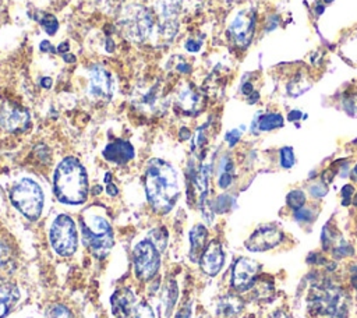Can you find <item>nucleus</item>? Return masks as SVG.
<instances>
[{"label": "nucleus", "mask_w": 357, "mask_h": 318, "mask_svg": "<svg viewBox=\"0 0 357 318\" xmlns=\"http://www.w3.org/2000/svg\"><path fill=\"white\" fill-rule=\"evenodd\" d=\"M145 191L151 206L159 213H167L178 198L174 167L162 159H151L145 170Z\"/></svg>", "instance_id": "obj_1"}, {"label": "nucleus", "mask_w": 357, "mask_h": 318, "mask_svg": "<svg viewBox=\"0 0 357 318\" xmlns=\"http://www.w3.org/2000/svg\"><path fill=\"white\" fill-rule=\"evenodd\" d=\"M53 187L56 197L64 204L78 205L86 199L88 177L78 159L68 156L59 163L54 172Z\"/></svg>", "instance_id": "obj_2"}, {"label": "nucleus", "mask_w": 357, "mask_h": 318, "mask_svg": "<svg viewBox=\"0 0 357 318\" xmlns=\"http://www.w3.org/2000/svg\"><path fill=\"white\" fill-rule=\"evenodd\" d=\"M81 234L85 247L98 258H103L113 247V230L105 215L93 208L81 216Z\"/></svg>", "instance_id": "obj_3"}, {"label": "nucleus", "mask_w": 357, "mask_h": 318, "mask_svg": "<svg viewBox=\"0 0 357 318\" xmlns=\"http://www.w3.org/2000/svg\"><path fill=\"white\" fill-rule=\"evenodd\" d=\"M11 202L14 206L28 219L35 220L40 216L43 209V191L40 186L31 180V179H22L18 183L14 184L10 192Z\"/></svg>", "instance_id": "obj_4"}, {"label": "nucleus", "mask_w": 357, "mask_h": 318, "mask_svg": "<svg viewBox=\"0 0 357 318\" xmlns=\"http://www.w3.org/2000/svg\"><path fill=\"white\" fill-rule=\"evenodd\" d=\"M153 28V20L144 6L130 4L120 13V29L131 42H142L148 39Z\"/></svg>", "instance_id": "obj_5"}, {"label": "nucleus", "mask_w": 357, "mask_h": 318, "mask_svg": "<svg viewBox=\"0 0 357 318\" xmlns=\"http://www.w3.org/2000/svg\"><path fill=\"white\" fill-rule=\"evenodd\" d=\"M346 296L344 292L333 286H315L310 296V307L314 312L329 317L343 318L346 314Z\"/></svg>", "instance_id": "obj_6"}, {"label": "nucleus", "mask_w": 357, "mask_h": 318, "mask_svg": "<svg viewBox=\"0 0 357 318\" xmlns=\"http://www.w3.org/2000/svg\"><path fill=\"white\" fill-rule=\"evenodd\" d=\"M49 238L53 250L63 257L73 255L77 250L78 236L74 220L68 215H59L49 232Z\"/></svg>", "instance_id": "obj_7"}, {"label": "nucleus", "mask_w": 357, "mask_h": 318, "mask_svg": "<svg viewBox=\"0 0 357 318\" xmlns=\"http://www.w3.org/2000/svg\"><path fill=\"white\" fill-rule=\"evenodd\" d=\"M134 269L141 280L152 279L160 266V251L149 240H142L134 247Z\"/></svg>", "instance_id": "obj_8"}, {"label": "nucleus", "mask_w": 357, "mask_h": 318, "mask_svg": "<svg viewBox=\"0 0 357 318\" xmlns=\"http://www.w3.org/2000/svg\"><path fill=\"white\" fill-rule=\"evenodd\" d=\"M88 95L93 102H107L113 95V77L99 64L92 66L89 70Z\"/></svg>", "instance_id": "obj_9"}, {"label": "nucleus", "mask_w": 357, "mask_h": 318, "mask_svg": "<svg viewBox=\"0 0 357 318\" xmlns=\"http://www.w3.org/2000/svg\"><path fill=\"white\" fill-rule=\"evenodd\" d=\"M254 29H255V14H254V11L241 10L234 15L233 21L230 22L229 35L231 36L233 42L237 46L245 47L250 43V40L254 35Z\"/></svg>", "instance_id": "obj_10"}, {"label": "nucleus", "mask_w": 357, "mask_h": 318, "mask_svg": "<svg viewBox=\"0 0 357 318\" xmlns=\"http://www.w3.org/2000/svg\"><path fill=\"white\" fill-rule=\"evenodd\" d=\"M259 272V265L250 258H238L233 265L231 272V286L237 292H245L255 285L257 275Z\"/></svg>", "instance_id": "obj_11"}, {"label": "nucleus", "mask_w": 357, "mask_h": 318, "mask_svg": "<svg viewBox=\"0 0 357 318\" xmlns=\"http://www.w3.org/2000/svg\"><path fill=\"white\" fill-rule=\"evenodd\" d=\"M283 238L282 232L275 226H262L257 229L245 241L247 250L252 252H262L276 247Z\"/></svg>", "instance_id": "obj_12"}, {"label": "nucleus", "mask_w": 357, "mask_h": 318, "mask_svg": "<svg viewBox=\"0 0 357 318\" xmlns=\"http://www.w3.org/2000/svg\"><path fill=\"white\" fill-rule=\"evenodd\" d=\"M0 126L10 132H22L29 126V113L17 105H6L0 112Z\"/></svg>", "instance_id": "obj_13"}, {"label": "nucleus", "mask_w": 357, "mask_h": 318, "mask_svg": "<svg viewBox=\"0 0 357 318\" xmlns=\"http://www.w3.org/2000/svg\"><path fill=\"white\" fill-rule=\"evenodd\" d=\"M201 269L208 276H215L220 272L225 264V252L222 244L218 240H212L206 244L201 258H199Z\"/></svg>", "instance_id": "obj_14"}, {"label": "nucleus", "mask_w": 357, "mask_h": 318, "mask_svg": "<svg viewBox=\"0 0 357 318\" xmlns=\"http://www.w3.org/2000/svg\"><path fill=\"white\" fill-rule=\"evenodd\" d=\"M160 17V31L176 32V17L181 0H149Z\"/></svg>", "instance_id": "obj_15"}, {"label": "nucleus", "mask_w": 357, "mask_h": 318, "mask_svg": "<svg viewBox=\"0 0 357 318\" xmlns=\"http://www.w3.org/2000/svg\"><path fill=\"white\" fill-rule=\"evenodd\" d=\"M176 106L185 114H195L202 107V96L192 85L185 84L177 92Z\"/></svg>", "instance_id": "obj_16"}, {"label": "nucleus", "mask_w": 357, "mask_h": 318, "mask_svg": "<svg viewBox=\"0 0 357 318\" xmlns=\"http://www.w3.org/2000/svg\"><path fill=\"white\" fill-rule=\"evenodd\" d=\"M134 301H135V298L130 289H127V287L117 289L110 298L113 315L116 318H128L132 312Z\"/></svg>", "instance_id": "obj_17"}, {"label": "nucleus", "mask_w": 357, "mask_h": 318, "mask_svg": "<svg viewBox=\"0 0 357 318\" xmlns=\"http://www.w3.org/2000/svg\"><path fill=\"white\" fill-rule=\"evenodd\" d=\"M103 156L109 162L124 165L134 158V148L128 141L116 139L106 145V148L103 149Z\"/></svg>", "instance_id": "obj_18"}, {"label": "nucleus", "mask_w": 357, "mask_h": 318, "mask_svg": "<svg viewBox=\"0 0 357 318\" xmlns=\"http://www.w3.org/2000/svg\"><path fill=\"white\" fill-rule=\"evenodd\" d=\"M162 93L156 85L149 86L146 91H142L138 93V96L134 98V105L141 112L153 114L156 112H160L162 109Z\"/></svg>", "instance_id": "obj_19"}, {"label": "nucleus", "mask_w": 357, "mask_h": 318, "mask_svg": "<svg viewBox=\"0 0 357 318\" xmlns=\"http://www.w3.org/2000/svg\"><path fill=\"white\" fill-rule=\"evenodd\" d=\"M208 232L204 225H195L190 232V258L192 262H198L206 247Z\"/></svg>", "instance_id": "obj_20"}, {"label": "nucleus", "mask_w": 357, "mask_h": 318, "mask_svg": "<svg viewBox=\"0 0 357 318\" xmlns=\"http://www.w3.org/2000/svg\"><path fill=\"white\" fill-rule=\"evenodd\" d=\"M243 307H244V303L238 296L227 294L219 300L216 312L222 318H233L237 314H240Z\"/></svg>", "instance_id": "obj_21"}, {"label": "nucleus", "mask_w": 357, "mask_h": 318, "mask_svg": "<svg viewBox=\"0 0 357 318\" xmlns=\"http://www.w3.org/2000/svg\"><path fill=\"white\" fill-rule=\"evenodd\" d=\"M177 294H178V289L176 282L173 279L167 280L162 292V310H163L165 318H169V315L172 314V310L177 300Z\"/></svg>", "instance_id": "obj_22"}, {"label": "nucleus", "mask_w": 357, "mask_h": 318, "mask_svg": "<svg viewBox=\"0 0 357 318\" xmlns=\"http://www.w3.org/2000/svg\"><path fill=\"white\" fill-rule=\"evenodd\" d=\"M18 300V290L14 286L0 287V318L8 314L15 301Z\"/></svg>", "instance_id": "obj_23"}, {"label": "nucleus", "mask_w": 357, "mask_h": 318, "mask_svg": "<svg viewBox=\"0 0 357 318\" xmlns=\"http://www.w3.org/2000/svg\"><path fill=\"white\" fill-rule=\"evenodd\" d=\"M258 126L259 131H271L283 126V117L280 113H266L258 120H254L252 126Z\"/></svg>", "instance_id": "obj_24"}, {"label": "nucleus", "mask_w": 357, "mask_h": 318, "mask_svg": "<svg viewBox=\"0 0 357 318\" xmlns=\"http://www.w3.org/2000/svg\"><path fill=\"white\" fill-rule=\"evenodd\" d=\"M233 163L229 158H225L222 159V163H220V172H219V187L222 188H227L230 184H231V180H233Z\"/></svg>", "instance_id": "obj_25"}, {"label": "nucleus", "mask_w": 357, "mask_h": 318, "mask_svg": "<svg viewBox=\"0 0 357 318\" xmlns=\"http://www.w3.org/2000/svg\"><path fill=\"white\" fill-rule=\"evenodd\" d=\"M149 240L162 252L166 248V244H167V232L165 230V227H156L149 233Z\"/></svg>", "instance_id": "obj_26"}, {"label": "nucleus", "mask_w": 357, "mask_h": 318, "mask_svg": "<svg viewBox=\"0 0 357 318\" xmlns=\"http://www.w3.org/2000/svg\"><path fill=\"white\" fill-rule=\"evenodd\" d=\"M286 201H287V205H289L291 209L297 211V209H300V208L305 204V194H304V191H301V190H293V191H290V192L287 194Z\"/></svg>", "instance_id": "obj_27"}, {"label": "nucleus", "mask_w": 357, "mask_h": 318, "mask_svg": "<svg viewBox=\"0 0 357 318\" xmlns=\"http://www.w3.org/2000/svg\"><path fill=\"white\" fill-rule=\"evenodd\" d=\"M38 22H40V25L45 28V31H46L49 35H54L56 31L59 29V22H57V20H56L53 15H50V14H42Z\"/></svg>", "instance_id": "obj_28"}, {"label": "nucleus", "mask_w": 357, "mask_h": 318, "mask_svg": "<svg viewBox=\"0 0 357 318\" xmlns=\"http://www.w3.org/2000/svg\"><path fill=\"white\" fill-rule=\"evenodd\" d=\"M47 318H74V317L67 307H64L61 304H56L49 308Z\"/></svg>", "instance_id": "obj_29"}, {"label": "nucleus", "mask_w": 357, "mask_h": 318, "mask_svg": "<svg viewBox=\"0 0 357 318\" xmlns=\"http://www.w3.org/2000/svg\"><path fill=\"white\" fill-rule=\"evenodd\" d=\"M308 88H310V84H308V82H307V84H303L301 77H297L296 80H293V81L289 84L287 91H289V93H290L291 96H298V95H301L303 92H305Z\"/></svg>", "instance_id": "obj_30"}, {"label": "nucleus", "mask_w": 357, "mask_h": 318, "mask_svg": "<svg viewBox=\"0 0 357 318\" xmlns=\"http://www.w3.org/2000/svg\"><path fill=\"white\" fill-rule=\"evenodd\" d=\"M294 165V153L290 146H283L280 149V166L289 169Z\"/></svg>", "instance_id": "obj_31"}, {"label": "nucleus", "mask_w": 357, "mask_h": 318, "mask_svg": "<svg viewBox=\"0 0 357 318\" xmlns=\"http://www.w3.org/2000/svg\"><path fill=\"white\" fill-rule=\"evenodd\" d=\"M132 318H155V314H153L152 307H151L148 303L142 301V303H139V304L135 307V310H134V317H132Z\"/></svg>", "instance_id": "obj_32"}, {"label": "nucleus", "mask_w": 357, "mask_h": 318, "mask_svg": "<svg viewBox=\"0 0 357 318\" xmlns=\"http://www.w3.org/2000/svg\"><path fill=\"white\" fill-rule=\"evenodd\" d=\"M294 216L298 222H311L312 220V211L310 208H304L301 206L300 209L294 211Z\"/></svg>", "instance_id": "obj_33"}, {"label": "nucleus", "mask_w": 357, "mask_h": 318, "mask_svg": "<svg viewBox=\"0 0 357 318\" xmlns=\"http://www.w3.org/2000/svg\"><path fill=\"white\" fill-rule=\"evenodd\" d=\"M310 192H311V195L319 198V197H324V195L326 194V187H325L324 184H321V183L312 184V186L310 187Z\"/></svg>", "instance_id": "obj_34"}, {"label": "nucleus", "mask_w": 357, "mask_h": 318, "mask_svg": "<svg viewBox=\"0 0 357 318\" xmlns=\"http://www.w3.org/2000/svg\"><path fill=\"white\" fill-rule=\"evenodd\" d=\"M105 183H106V192H107L109 195H112V197L117 195V187L112 183V176H110V173H106V174H105Z\"/></svg>", "instance_id": "obj_35"}, {"label": "nucleus", "mask_w": 357, "mask_h": 318, "mask_svg": "<svg viewBox=\"0 0 357 318\" xmlns=\"http://www.w3.org/2000/svg\"><path fill=\"white\" fill-rule=\"evenodd\" d=\"M240 135H241V132L238 130H231L226 134V141L229 142L230 146H233L240 139Z\"/></svg>", "instance_id": "obj_36"}, {"label": "nucleus", "mask_w": 357, "mask_h": 318, "mask_svg": "<svg viewBox=\"0 0 357 318\" xmlns=\"http://www.w3.org/2000/svg\"><path fill=\"white\" fill-rule=\"evenodd\" d=\"M174 318H191V304L187 303L185 305H183V307L177 311V314H176Z\"/></svg>", "instance_id": "obj_37"}, {"label": "nucleus", "mask_w": 357, "mask_h": 318, "mask_svg": "<svg viewBox=\"0 0 357 318\" xmlns=\"http://www.w3.org/2000/svg\"><path fill=\"white\" fill-rule=\"evenodd\" d=\"M353 192H354V188H353V186H350V184H346V186L342 188L343 205H347V204H349V199H350V197H351Z\"/></svg>", "instance_id": "obj_38"}, {"label": "nucleus", "mask_w": 357, "mask_h": 318, "mask_svg": "<svg viewBox=\"0 0 357 318\" xmlns=\"http://www.w3.org/2000/svg\"><path fill=\"white\" fill-rule=\"evenodd\" d=\"M8 258V251L7 247L0 241V269L6 265V261Z\"/></svg>", "instance_id": "obj_39"}, {"label": "nucleus", "mask_w": 357, "mask_h": 318, "mask_svg": "<svg viewBox=\"0 0 357 318\" xmlns=\"http://www.w3.org/2000/svg\"><path fill=\"white\" fill-rule=\"evenodd\" d=\"M103 3H105V6L109 8V10H116V8H119L120 6H121V3L124 1V0H102Z\"/></svg>", "instance_id": "obj_40"}, {"label": "nucleus", "mask_w": 357, "mask_h": 318, "mask_svg": "<svg viewBox=\"0 0 357 318\" xmlns=\"http://www.w3.org/2000/svg\"><path fill=\"white\" fill-rule=\"evenodd\" d=\"M199 46H201V43H198V42H195V40H188V42L185 43V49H187L188 52H197V50L199 49Z\"/></svg>", "instance_id": "obj_41"}, {"label": "nucleus", "mask_w": 357, "mask_h": 318, "mask_svg": "<svg viewBox=\"0 0 357 318\" xmlns=\"http://www.w3.org/2000/svg\"><path fill=\"white\" fill-rule=\"evenodd\" d=\"M241 92L247 96H250L251 93H254V88H252V84L251 82H245L243 84V88H241Z\"/></svg>", "instance_id": "obj_42"}, {"label": "nucleus", "mask_w": 357, "mask_h": 318, "mask_svg": "<svg viewBox=\"0 0 357 318\" xmlns=\"http://www.w3.org/2000/svg\"><path fill=\"white\" fill-rule=\"evenodd\" d=\"M269 318H289V315H287L284 311L278 310V311H275L273 314H271Z\"/></svg>", "instance_id": "obj_43"}, {"label": "nucleus", "mask_w": 357, "mask_h": 318, "mask_svg": "<svg viewBox=\"0 0 357 318\" xmlns=\"http://www.w3.org/2000/svg\"><path fill=\"white\" fill-rule=\"evenodd\" d=\"M300 117H301V112H298V110H293V112L289 113V120H290V121H296V120H298Z\"/></svg>", "instance_id": "obj_44"}, {"label": "nucleus", "mask_w": 357, "mask_h": 318, "mask_svg": "<svg viewBox=\"0 0 357 318\" xmlns=\"http://www.w3.org/2000/svg\"><path fill=\"white\" fill-rule=\"evenodd\" d=\"M40 50H42V52H53V47H52V45H50L49 42L43 40V42L40 43Z\"/></svg>", "instance_id": "obj_45"}, {"label": "nucleus", "mask_w": 357, "mask_h": 318, "mask_svg": "<svg viewBox=\"0 0 357 318\" xmlns=\"http://www.w3.org/2000/svg\"><path fill=\"white\" fill-rule=\"evenodd\" d=\"M68 47H70V45H68L67 42H63V43H60V45H59V47H57V52L63 54V53H66V52L68 50Z\"/></svg>", "instance_id": "obj_46"}, {"label": "nucleus", "mask_w": 357, "mask_h": 318, "mask_svg": "<svg viewBox=\"0 0 357 318\" xmlns=\"http://www.w3.org/2000/svg\"><path fill=\"white\" fill-rule=\"evenodd\" d=\"M40 85H42L43 88H50V85H52V80H50L49 77H43V78L40 80Z\"/></svg>", "instance_id": "obj_47"}, {"label": "nucleus", "mask_w": 357, "mask_h": 318, "mask_svg": "<svg viewBox=\"0 0 357 318\" xmlns=\"http://www.w3.org/2000/svg\"><path fill=\"white\" fill-rule=\"evenodd\" d=\"M351 283L354 287H357V265L351 271Z\"/></svg>", "instance_id": "obj_48"}, {"label": "nucleus", "mask_w": 357, "mask_h": 318, "mask_svg": "<svg viewBox=\"0 0 357 318\" xmlns=\"http://www.w3.org/2000/svg\"><path fill=\"white\" fill-rule=\"evenodd\" d=\"M353 177L357 180V165H356L354 169H353Z\"/></svg>", "instance_id": "obj_49"}, {"label": "nucleus", "mask_w": 357, "mask_h": 318, "mask_svg": "<svg viewBox=\"0 0 357 318\" xmlns=\"http://www.w3.org/2000/svg\"><path fill=\"white\" fill-rule=\"evenodd\" d=\"M353 204H354V205H356V206H357V194H356V195H354V199H353Z\"/></svg>", "instance_id": "obj_50"}, {"label": "nucleus", "mask_w": 357, "mask_h": 318, "mask_svg": "<svg viewBox=\"0 0 357 318\" xmlns=\"http://www.w3.org/2000/svg\"><path fill=\"white\" fill-rule=\"evenodd\" d=\"M317 13H318V14H319V13H322V7H321V6H319V7H317Z\"/></svg>", "instance_id": "obj_51"}]
</instances>
